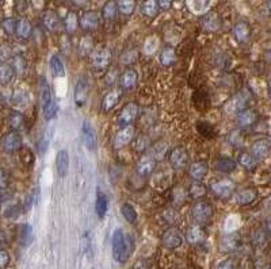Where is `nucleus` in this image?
Listing matches in <instances>:
<instances>
[{
  "mask_svg": "<svg viewBox=\"0 0 271 269\" xmlns=\"http://www.w3.org/2000/svg\"><path fill=\"white\" fill-rule=\"evenodd\" d=\"M42 22L49 32H57L60 29V18L54 11H46L42 16Z\"/></svg>",
  "mask_w": 271,
  "mask_h": 269,
  "instance_id": "obj_24",
  "label": "nucleus"
},
{
  "mask_svg": "<svg viewBox=\"0 0 271 269\" xmlns=\"http://www.w3.org/2000/svg\"><path fill=\"white\" fill-rule=\"evenodd\" d=\"M187 161H189V153L185 148H175L170 153V164L171 167L176 170H181L187 165Z\"/></svg>",
  "mask_w": 271,
  "mask_h": 269,
  "instance_id": "obj_7",
  "label": "nucleus"
},
{
  "mask_svg": "<svg viewBox=\"0 0 271 269\" xmlns=\"http://www.w3.org/2000/svg\"><path fill=\"white\" fill-rule=\"evenodd\" d=\"M256 161H258V160H256L252 154L248 153V152H241V153L239 154L240 165H241L243 168L247 169V170H252V169L255 168Z\"/></svg>",
  "mask_w": 271,
  "mask_h": 269,
  "instance_id": "obj_36",
  "label": "nucleus"
},
{
  "mask_svg": "<svg viewBox=\"0 0 271 269\" xmlns=\"http://www.w3.org/2000/svg\"><path fill=\"white\" fill-rule=\"evenodd\" d=\"M267 227H269V230L271 232V219H269V222H267Z\"/></svg>",
  "mask_w": 271,
  "mask_h": 269,
  "instance_id": "obj_58",
  "label": "nucleus"
},
{
  "mask_svg": "<svg viewBox=\"0 0 271 269\" xmlns=\"http://www.w3.org/2000/svg\"><path fill=\"white\" fill-rule=\"evenodd\" d=\"M210 5V0H194L193 1V10L195 12H205Z\"/></svg>",
  "mask_w": 271,
  "mask_h": 269,
  "instance_id": "obj_50",
  "label": "nucleus"
},
{
  "mask_svg": "<svg viewBox=\"0 0 271 269\" xmlns=\"http://www.w3.org/2000/svg\"><path fill=\"white\" fill-rule=\"evenodd\" d=\"M11 101L12 104L18 108H23V107L27 106L29 103V98H27V94L25 91L16 90L14 94H12V98H11Z\"/></svg>",
  "mask_w": 271,
  "mask_h": 269,
  "instance_id": "obj_38",
  "label": "nucleus"
},
{
  "mask_svg": "<svg viewBox=\"0 0 271 269\" xmlns=\"http://www.w3.org/2000/svg\"><path fill=\"white\" fill-rule=\"evenodd\" d=\"M15 10L16 12H25L27 10V0H15Z\"/></svg>",
  "mask_w": 271,
  "mask_h": 269,
  "instance_id": "obj_54",
  "label": "nucleus"
},
{
  "mask_svg": "<svg viewBox=\"0 0 271 269\" xmlns=\"http://www.w3.org/2000/svg\"><path fill=\"white\" fill-rule=\"evenodd\" d=\"M92 49V41H91L90 37H84L81 39V43H80V50H81V54H88Z\"/></svg>",
  "mask_w": 271,
  "mask_h": 269,
  "instance_id": "obj_51",
  "label": "nucleus"
},
{
  "mask_svg": "<svg viewBox=\"0 0 271 269\" xmlns=\"http://www.w3.org/2000/svg\"><path fill=\"white\" fill-rule=\"evenodd\" d=\"M233 37L240 43L248 42L251 38V29L248 26V23H245V22H237L233 26Z\"/></svg>",
  "mask_w": 271,
  "mask_h": 269,
  "instance_id": "obj_18",
  "label": "nucleus"
},
{
  "mask_svg": "<svg viewBox=\"0 0 271 269\" xmlns=\"http://www.w3.org/2000/svg\"><path fill=\"white\" fill-rule=\"evenodd\" d=\"M189 173L195 181L202 180L207 174V164L202 163V161H197V163L192 164L190 168H189Z\"/></svg>",
  "mask_w": 271,
  "mask_h": 269,
  "instance_id": "obj_25",
  "label": "nucleus"
},
{
  "mask_svg": "<svg viewBox=\"0 0 271 269\" xmlns=\"http://www.w3.org/2000/svg\"><path fill=\"white\" fill-rule=\"evenodd\" d=\"M186 237L187 241L192 243V245H198V243H201L205 241V238H206V232H205V229H203L202 225L195 223L194 226H192L189 229Z\"/></svg>",
  "mask_w": 271,
  "mask_h": 269,
  "instance_id": "obj_17",
  "label": "nucleus"
},
{
  "mask_svg": "<svg viewBox=\"0 0 271 269\" xmlns=\"http://www.w3.org/2000/svg\"><path fill=\"white\" fill-rule=\"evenodd\" d=\"M193 219L198 225H206L213 218V207L207 202H197L192 208Z\"/></svg>",
  "mask_w": 271,
  "mask_h": 269,
  "instance_id": "obj_2",
  "label": "nucleus"
},
{
  "mask_svg": "<svg viewBox=\"0 0 271 269\" xmlns=\"http://www.w3.org/2000/svg\"><path fill=\"white\" fill-rule=\"evenodd\" d=\"M34 239V234H33V226L29 223H25L21 226V232H19V241L23 246H30Z\"/></svg>",
  "mask_w": 271,
  "mask_h": 269,
  "instance_id": "obj_30",
  "label": "nucleus"
},
{
  "mask_svg": "<svg viewBox=\"0 0 271 269\" xmlns=\"http://www.w3.org/2000/svg\"><path fill=\"white\" fill-rule=\"evenodd\" d=\"M14 73H15V70L11 67V64H0V84H8L14 77Z\"/></svg>",
  "mask_w": 271,
  "mask_h": 269,
  "instance_id": "obj_31",
  "label": "nucleus"
},
{
  "mask_svg": "<svg viewBox=\"0 0 271 269\" xmlns=\"http://www.w3.org/2000/svg\"><path fill=\"white\" fill-rule=\"evenodd\" d=\"M119 96H121L119 91L117 90L110 91V92L105 96L103 103H102V108H103V111H110L117 106L118 101H119Z\"/></svg>",
  "mask_w": 271,
  "mask_h": 269,
  "instance_id": "obj_28",
  "label": "nucleus"
},
{
  "mask_svg": "<svg viewBox=\"0 0 271 269\" xmlns=\"http://www.w3.org/2000/svg\"><path fill=\"white\" fill-rule=\"evenodd\" d=\"M39 96H41V103L42 107L52 101V92H50V87L48 84V80L45 77H39Z\"/></svg>",
  "mask_w": 271,
  "mask_h": 269,
  "instance_id": "obj_33",
  "label": "nucleus"
},
{
  "mask_svg": "<svg viewBox=\"0 0 271 269\" xmlns=\"http://www.w3.org/2000/svg\"><path fill=\"white\" fill-rule=\"evenodd\" d=\"M121 214L122 216L129 222V223H134L137 221V212H136V208H134L132 204L129 203H123L121 206Z\"/></svg>",
  "mask_w": 271,
  "mask_h": 269,
  "instance_id": "obj_41",
  "label": "nucleus"
},
{
  "mask_svg": "<svg viewBox=\"0 0 271 269\" xmlns=\"http://www.w3.org/2000/svg\"><path fill=\"white\" fill-rule=\"evenodd\" d=\"M21 160L26 167H32L34 164V153L29 148L21 149Z\"/></svg>",
  "mask_w": 271,
  "mask_h": 269,
  "instance_id": "obj_47",
  "label": "nucleus"
},
{
  "mask_svg": "<svg viewBox=\"0 0 271 269\" xmlns=\"http://www.w3.org/2000/svg\"><path fill=\"white\" fill-rule=\"evenodd\" d=\"M56 169L60 177H67L69 170V153L65 149H61L56 154Z\"/></svg>",
  "mask_w": 271,
  "mask_h": 269,
  "instance_id": "obj_15",
  "label": "nucleus"
},
{
  "mask_svg": "<svg viewBox=\"0 0 271 269\" xmlns=\"http://www.w3.org/2000/svg\"><path fill=\"white\" fill-rule=\"evenodd\" d=\"M81 135H83V142H84L85 148L88 150H95L96 145H98V138H96V133L94 127L91 126L90 122H83Z\"/></svg>",
  "mask_w": 271,
  "mask_h": 269,
  "instance_id": "obj_10",
  "label": "nucleus"
},
{
  "mask_svg": "<svg viewBox=\"0 0 271 269\" xmlns=\"http://www.w3.org/2000/svg\"><path fill=\"white\" fill-rule=\"evenodd\" d=\"M137 72L134 69H126L121 77H119V84H121V88L123 90H132L136 83H137Z\"/></svg>",
  "mask_w": 271,
  "mask_h": 269,
  "instance_id": "obj_21",
  "label": "nucleus"
},
{
  "mask_svg": "<svg viewBox=\"0 0 271 269\" xmlns=\"http://www.w3.org/2000/svg\"><path fill=\"white\" fill-rule=\"evenodd\" d=\"M159 60L161 65H164V67H170L172 64L175 63L176 60V53L174 48H170V46H167L161 50V53L159 56Z\"/></svg>",
  "mask_w": 271,
  "mask_h": 269,
  "instance_id": "obj_34",
  "label": "nucleus"
},
{
  "mask_svg": "<svg viewBox=\"0 0 271 269\" xmlns=\"http://www.w3.org/2000/svg\"><path fill=\"white\" fill-rule=\"evenodd\" d=\"M156 168V160L152 157V156H145L143 159L140 160L137 164V173L140 176H149V174L152 173Z\"/></svg>",
  "mask_w": 271,
  "mask_h": 269,
  "instance_id": "obj_20",
  "label": "nucleus"
},
{
  "mask_svg": "<svg viewBox=\"0 0 271 269\" xmlns=\"http://www.w3.org/2000/svg\"><path fill=\"white\" fill-rule=\"evenodd\" d=\"M134 138V127L132 125L121 127V130L117 133V135L114 138V146L117 149L126 146L128 143L133 141Z\"/></svg>",
  "mask_w": 271,
  "mask_h": 269,
  "instance_id": "obj_12",
  "label": "nucleus"
},
{
  "mask_svg": "<svg viewBox=\"0 0 271 269\" xmlns=\"http://www.w3.org/2000/svg\"><path fill=\"white\" fill-rule=\"evenodd\" d=\"M118 11L122 15H132L136 10V0H118Z\"/></svg>",
  "mask_w": 271,
  "mask_h": 269,
  "instance_id": "obj_37",
  "label": "nucleus"
},
{
  "mask_svg": "<svg viewBox=\"0 0 271 269\" xmlns=\"http://www.w3.org/2000/svg\"><path fill=\"white\" fill-rule=\"evenodd\" d=\"M74 98L75 103L77 107H83L85 104V101L88 99V84H87V80L84 77L77 80V83L75 85L74 91Z\"/></svg>",
  "mask_w": 271,
  "mask_h": 269,
  "instance_id": "obj_11",
  "label": "nucleus"
},
{
  "mask_svg": "<svg viewBox=\"0 0 271 269\" xmlns=\"http://www.w3.org/2000/svg\"><path fill=\"white\" fill-rule=\"evenodd\" d=\"M1 27L8 35H12L16 30V21L12 18H5L4 21L1 22Z\"/></svg>",
  "mask_w": 271,
  "mask_h": 269,
  "instance_id": "obj_48",
  "label": "nucleus"
},
{
  "mask_svg": "<svg viewBox=\"0 0 271 269\" xmlns=\"http://www.w3.org/2000/svg\"><path fill=\"white\" fill-rule=\"evenodd\" d=\"M11 67L14 68L15 73L23 74L25 69H26V60H25V57L21 56V54H16V56H14L12 60H11Z\"/></svg>",
  "mask_w": 271,
  "mask_h": 269,
  "instance_id": "obj_43",
  "label": "nucleus"
},
{
  "mask_svg": "<svg viewBox=\"0 0 271 269\" xmlns=\"http://www.w3.org/2000/svg\"><path fill=\"white\" fill-rule=\"evenodd\" d=\"M206 187L201 183V181H195V183H193L190 185V188H189V195L193 199H199V198H203V196L206 195Z\"/></svg>",
  "mask_w": 271,
  "mask_h": 269,
  "instance_id": "obj_39",
  "label": "nucleus"
},
{
  "mask_svg": "<svg viewBox=\"0 0 271 269\" xmlns=\"http://www.w3.org/2000/svg\"><path fill=\"white\" fill-rule=\"evenodd\" d=\"M183 243V235L176 227L167 229L163 234V245L167 249H178L181 248Z\"/></svg>",
  "mask_w": 271,
  "mask_h": 269,
  "instance_id": "obj_5",
  "label": "nucleus"
},
{
  "mask_svg": "<svg viewBox=\"0 0 271 269\" xmlns=\"http://www.w3.org/2000/svg\"><path fill=\"white\" fill-rule=\"evenodd\" d=\"M43 115H45V119L46 121H52L57 115V104L56 101L52 99L50 101H48L45 106H43Z\"/></svg>",
  "mask_w": 271,
  "mask_h": 269,
  "instance_id": "obj_44",
  "label": "nucleus"
},
{
  "mask_svg": "<svg viewBox=\"0 0 271 269\" xmlns=\"http://www.w3.org/2000/svg\"><path fill=\"white\" fill-rule=\"evenodd\" d=\"M271 150V141L267 138L256 139L255 142L251 145V154L255 157L258 161L265 160L269 156Z\"/></svg>",
  "mask_w": 271,
  "mask_h": 269,
  "instance_id": "obj_6",
  "label": "nucleus"
},
{
  "mask_svg": "<svg viewBox=\"0 0 271 269\" xmlns=\"http://www.w3.org/2000/svg\"><path fill=\"white\" fill-rule=\"evenodd\" d=\"M118 12V4L117 1H114V0H109L105 3L103 5V8H102V16L106 19V21H112L116 18Z\"/></svg>",
  "mask_w": 271,
  "mask_h": 269,
  "instance_id": "obj_32",
  "label": "nucleus"
},
{
  "mask_svg": "<svg viewBox=\"0 0 271 269\" xmlns=\"http://www.w3.org/2000/svg\"><path fill=\"white\" fill-rule=\"evenodd\" d=\"M212 191L214 195L221 199H227L232 195V192L234 191V184L231 180H220L212 184Z\"/></svg>",
  "mask_w": 271,
  "mask_h": 269,
  "instance_id": "obj_9",
  "label": "nucleus"
},
{
  "mask_svg": "<svg viewBox=\"0 0 271 269\" xmlns=\"http://www.w3.org/2000/svg\"><path fill=\"white\" fill-rule=\"evenodd\" d=\"M197 129H198V132L201 133L205 138H213L214 137V134H216V132H214V129H213L212 125H210V123H207V122H198Z\"/></svg>",
  "mask_w": 271,
  "mask_h": 269,
  "instance_id": "obj_45",
  "label": "nucleus"
},
{
  "mask_svg": "<svg viewBox=\"0 0 271 269\" xmlns=\"http://www.w3.org/2000/svg\"><path fill=\"white\" fill-rule=\"evenodd\" d=\"M159 10V0H144V3L141 4V14L147 18H155Z\"/></svg>",
  "mask_w": 271,
  "mask_h": 269,
  "instance_id": "obj_27",
  "label": "nucleus"
},
{
  "mask_svg": "<svg viewBox=\"0 0 271 269\" xmlns=\"http://www.w3.org/2000/svg\"><path fill=\"white\" fill-rule=\"evenodd\" d=\"M267 4H269V10L271 11V0H269V1H267Z\"/></svg>",
  "mask_w": 271,
  "mask_h": 269,
  "instance_id": "obj_59",
  "label": "nucleus"
},
{
  "mask_svg": "<svg viewBox=\"0 0 271 269\" xmlns=\"http://www.w3.org/2000/svg\"><path fill=\"white\" fill-rule=\"evenodd\" d=\"M32 33H33V27L32 23L25 19V18H22L19 21H16V30L15 34L18 37L21 38V39H27V38L32 37Z\"/></svg>",
  "mask_w": 271,
  "mask_h": 269,
  "instance_id": "obj_26",
  "label": "nucleus"
},
{
  "mask_svg": "<svg viewBox=\"0 0 271 269\" xmlns=\"http://www.w3.org/2000/svg\"><path fill=\"white\" fill-rule=\"evenodd\" d=\"M0 1H1V0H0Z\"/></svg>",
  "mask_w": 271,
  "mask_h": 269,
  "instance_id": "obj_60",
  "label": "nucleus"
},
{
  "mask_svg": "<svg viewBox=\"0 0 271 269\" xmlns=\"http://www.w3.org/2000/svg\"><path fill=\"white\" fill-rule=\"evenodd\" d=\"M203 27L206 29V30H217L218 27H220V18H218L214 12L212 14H207L205 18H203Z\"/></svg>",
  "mask_w": 271,
  "mask_h": 269,
  "instance_id": "obj_42",
  "label": "nucleus"
},
{
  "mask_svg": "<svg viewBox=\"0 0 271 269\" xmlns=\"http://www.w3.org/2000/svg\"><path fill=\"white\" fill-rule=\"evenodd\" d=\"M22 212V208L19 204H11L4 210V216L8 219H15Z\"/></svg>",
  "mask_w": 271,
  "mask_h": 269,
  "instance_id": "obj_49",
  "label": "nucleus"
},
{
  "mask_svg": "<svg viewBox=\"0 0 271 269\" xmlns=\"http://www.w3.org/2000/svg\"><path fill=\"white\" fill-rule=\"evenodd\" d=\"M217 269H237V267H236V264H234L233 260H224V261H221L220 264L217 265Z\"/></svg>",
  "mask_w": 271,
  "mask_h": 269,
  "instance_id": "obj_52",
  "label": "nucleus"
},
{
  "mask_svg": "<svg viewBox=\"0 0 271 269\" xmlns=\"http://www.w3.org/2000/svg\"><path fill=\"white\" fill-rule=\"evenodd\" d=\"M8 185V176L3 169H0V190H4Z\"/></svg>",
  "mask_w": 271,
  "mask_h": 269,
  "instance_id": "obj_55",
  "label": "nucleus"
},
{
  "mask_svg": "<svg viewBox=\"0 0 271 269\" xmlns=\"http://www.w3.org/2000/svg\"><path fill=\"white\" fill-rule=\"evenodd\" d=\"M138 115V106L136 103H128L126 106L123 107L122 111L119 112V116H118V123L121 126H128V125H132L133 121L137 118Z\"/></svg>",
  "mask_w": 271,
  "mask_h": 269,
  "instance_id": "obj_8",
  "label": "nucleus"
},
{
  "mask_svg": "<svg viewBox=\"0 0 271 269\" xmlns=\"http://www.w3.org/2000/svg\"><path fill=\"white\" fill-rule=\"evenodd\" d=\"M107 210H109V201H107V196L98 191V195H96V202H95V212L99 219H103L107 214Z\"/></svg>",
  "mask_w": 271,
  "mask_h": 269,
  "instance_id": "obj_23",
  "label": "nucleus"
},
{
  "mask_svg": "<svg viewBox=\"0 0 271 269\" xmlns=\"http://www.w3.org/2000/svg\"><path fill=\"white\" fill-rule=\"evenodd\" d=\"M174 3V0H159V5L161 10H168Z\"/></svg>",
  "mask_w": 271,
  "mask_h": 269,
  "instance_id": "obj_56",
  "label": "nucleus"
},
{
  "mask_svg": "<svg viewBox=\"0 0 271 269\" xmlns=\"http://www.w3.org/2000/svg\"><path fill=\"white\" fill-rule=\"evenodd\" d=\"M110 58H112V53H110L109 49H96L95 52L92 53V64H94L95 68L105 69L110 64Z\"/></svg>",
  "mask_w": 271,
  "mask_h": 269,
  "instance_id": "obj_13",
  "label": "nucleus"
},
{
  "mask_svg": "<svg viewBox=\"0 0 271 269\" xmlns=\"http://www.w3.org/2000/svg\"><path fill=\"white\" fill-rule=\"evenodd\" d=\"M79 25L83 30H94L99 25V14L95 11H87L80 16Z\"/></svg>",
  "mask_w": 271,
  "mask_h": 269,
  "instance_id": "obj_16",
  "label": "nucleus"
},
{
  "mask_svg": "<svg viewBox=\"0 0 271 269\" xmlns=\"http://www.w3.org/2000/svg\"><path fill=\"white\" fill-rule=\"evenodd\" d=\"M236 167H237L236 161L233 159H229V157H218L213 164V169L220 173H231L236 169Z\"/></svg>",
  "mask_w": 271,
  "mask_h": 269,
  "instance_id": "obj_19",
  "label": "nucleus"
},
{
  "mask_svg": "<svg viewBox=\"0 0 271 269\" xmlns=\"http://www.w3.org/2000/svg\"><path fill=\"white\" fill-rule=\"evenodd\" d=\"M79 26V18L76 15V12L71 11L67 14L64 19V29L67 33H75Z\"/></svg>",
  "mask_w": 271,
  "mask_h": 269,
  "instance_id": "obj_35",
  "label": "nucleus"
},
{
  "mask_svg": "<svg viewBox=\"0 0 271 269\" xmlns=\"http://www.w3.org/2000/svg\"><path fill=\"white\" fill-rule=\"evenodd\" d=\"M7 123H8V126L14 132H16V130H19L23 126V115H22L21 112H18V111H12V112H10V115H8Z\"/></svg>",
  "mask_w": 271,
  "mask_h": 269,
  "instance_id": "obj_40",
  "label": "nucleus"
},
{
  "mask_svg": "<svg viewBox=\"0 0 271 269\" xmlns=\"http://www.w3.org/2000/svg\"><path fill=\"white\" fill-rule=\"evenodd\" d=\"M3 241H4V238H3V234L0 233V246H1V243H3Z\"/></svg>",
  "mask_w": 271,
  "mask_h": 269,
  "instance_id": "obj_57",
  "label": "nucleus"
},
{
  "mask_svg": "<svg viewBox=\"0 0 271 269\" xmlns=\"http://www.w3.org/2000/svg\"><path fill=\"white\" fill-rule=\"evenodd\" d=\"M1 148L4 152H8V153H14V152H18L23 148V139H22V135L18 132H10L5 134L3 139H1Z\"/></svg>",
  "mask_w": 271,
  "mask_h": 269,
  "instance_id": "obj_3",
  "label": "nucleus"
},
{
  "mask_svg": "<svg viewBox=\"0 0 271 269\" xmlns=\"http://www.w3.org/2000/svg\"><path fill=\"white\" fill-rule=\"evenodd\" d=\"M256 199V191L247 188V190L239 191L236 195H234V202L240 204V206H247L251 204L252 202Z\"/></svg>",
  "mask_w": 271,
  "mask_h": 269,
  "instance_id": "obj_22",
  "label": "nucleus"
},
{
  "mask_svg": "<svg viewBox=\"0 0 271 269\" xmlns=\"http://www.w3.org/2000/svg\"><path fill=\"white\" fill-rule=\"evenodd\" d=\"M239 246V238L231 234V235H227V237L223 239V249L224 250H234V249Z\"/></svg>",
  "mask_w": 271,
  "mask_h": 269,
  "instance_id": "obj_46",
  "label": "nucleus"
},
{
  "mask_svg": "<svg viewBox=\"0 0 271 269\" xmlns=\"http://www.w3.org/2000/svg\"><path fill=\"white\" fill-rule=\"evenodd\" d=\"M258 121V114L256 111L251 108H244L240 111L239 114H236V123L239 127H250Z\"/></svg>",
  "mask_w": 271,
  "mask_h": 269,
  "instance_id": "obj_14",
  "label": "nucleus"
},
{
  "mask_svg": "<svg viewBox=\"0 0 271 269\" xmlns=\"http://www.w3.org/2000/svg\"><path fill=\"white\" fill-rule=\"evenodd\" d=\"M248 99H250V95H248V94H245V92H239L237 95H234L233 98L225 104L224 110H225L227 114H239L240 111H243L244 108H247Z\"/></svg>",
  "mask_w": 271,
  "mask_h": 269,
  "instance_id": "obj_4",
  "label": "nucleus"
},
{
  "mask_svg": "<svg viewBox=\"0 0 271 269\" xmlns=\"http://www.w3.org/2000/svg\"><path fill=\"white\" fill-rule=\"evenodd\" d=\"M113 257L117 263H125L132 253V238L126 237L122 229H116L112 237Z\"/></svg>",
  "mask_w": 271,
  "mask_h": 269,
  "instance_id": "obj_1",
  "label": "nucleus"
},
{
  "mask_svg": "<svg viewBox=\"0 0 271 269\" xmlns=\"http://www.w3.org/2000/svg\"><path fill=\"white\" fill-rule=\"evenodd\" d=\"M10 263V256L5 250H1L0 249V269H4Z\"/></svg>",
  "mask_w": 271,
  "mask_h": 269,
  "instance_id": "obj_53",
  "label": "nucleus"
},
{
  "mask_svg": "<svg viewBox=\"0 0 271 269\" xmlns=\"http://www.w3.org/2000/svg\"><path fill=\"white\" fill-rule=\"evenodd\" d=\"M50 69H52L54 77H64L65 76L64 64L61 61L59 54H53L50 58Z\"/></svg>",
  "mask_w": 271,
  "mask_h": 269,
  "instance_id": "obj_29",
  "label": "nucleus"
}]
</instances>
